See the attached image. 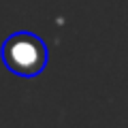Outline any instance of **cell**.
Instances as JSON below:
<instances>
[{"label":"cell","instance_id":"6da1fadb","mask_svg":"<svg viewBox=\"0 0 128 128\" xmlns=\"http://www.w3.org/2000/svg\"><path fill=\"white\" fill-rule=\"evenodd\" d=\"M2 62L19 77H36L47 66V47L32 32H15L2 43Z\"/></svg>","mask_w":128,"mask_h":128}]
</instances>
